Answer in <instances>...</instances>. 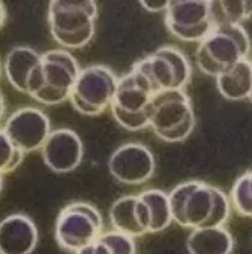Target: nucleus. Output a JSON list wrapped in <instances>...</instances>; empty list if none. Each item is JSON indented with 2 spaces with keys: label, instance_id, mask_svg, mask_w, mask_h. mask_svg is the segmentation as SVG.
Returning <instances> with one entry per match:
<instances>
[{
  "label": "nucleus",
  "instance_id": "nucleus-17",
  "mask_svg": "<svg viewBox=\"0 0 252 254\" xmlns=\"http://www.w3.org/2000/svg\"><path fill=\"white\" fill-rule=\"evenodd\" d=\"M189 254H233L234 238L225 227L196 228L187 238Z\"/></svg>",
  "mask_w": 252,
  "mask_h": 254
},
{
  "label": "nucleus",
  "instance_id": "nucleus-30",
  "mask_svg": "<svg viewBox=\"0 0 252 254\" xmlns=\"http://www.w3.org/2000/svg\"><path fill=\"white\" fill-rule=\"evenodd\" d=\"M0 76H2V65H0Z\"/></svg>",
  "mask_w": 252,
  "mask_h": 254
},
{
  "label": "nucleus",
  "instance_id": "nucleus-11",
  "mask_svg": "<svg viewBox=\"0 0 252 254\" xmlns=\"http://www.w3.org/2000/svg\"><path fill=\"white\" fill-rule=\"evenodd\" d=\"M108 169L114 180L126 186L149 181L155 172V157L143 143H125L108 160Z\"/></svg>",
  "mask_w": 252,
  "mask_h": 254
},
{
  "label": "nucleus",
  "instance_id": "nucleus-3",
  "mask_svg": "<svg viewBox=\"0 0 252 254\" xmlns=\"http://www.w3.org/2000/svg\"><path fill=\"white\" fill-rule=\"evenodd\" d=\"M249 51V35L242 25H222L199 43L195 58L202 73L217 78L246 60Z\"/></svg>",
  "mask_w": 252,
  "mask_h": 254
},
{
  "label": "nucleus",
  "instance_id": "nucleus-9",
  "mask_svg": "<svg viewBox=\"0 0 252 254\" xmlns=\"http://www.w3.org/2000/svg\"><path fill=\"white\" fill-rule=\"evenodd\" d=\"M43 73L44 85L34 99L44 105H58L70 99L81 68L70 52L53 49L43 54Z\"/></svg>",
  "mask_w": 252,
  "mask_h": 254
},
{
  "label": "nucleus",
  "instance_id": "nucleus-5",
  "mask_svg": "<svg viewBox=\"0 0 252 254\" xmlns=\"http://www.w3.org/2000/svg\"><path fill=\"white\" fill-rule=\"evenodd\" d=\"M152 98L153 91L149 82L132 67L117 79L116 95L109 107L114 121L128 131L149 128Z\"/></svg>",
  "mask_w": 252,
  "mask_h": 254
},
{
  "label": "nucleus",
  "instance_id": "nucleus-29",
  "mask_svg": "<svg viewBox=\"0 0 252 254\" xmlns=\"http://www.w3.org/2000/svg\"><path fill=\"white\" fill-rule=\"evenodd\" d=\"M249 101L252 102V91H251V96H249Z\"/></svg>",
  "mask_w": 252,
  "mask_h": 254
},
{
  "label": "nucleus",
  "instance_id": "nucleus-19",
  "mask_svg": "<svg viewBox=\"0 0 252 254\" xmlns=\"http://www.w3.org/2000/svg\"><path fill=\"white\" fill-rule=\"evenodd\" d=\"M140 198L148 205V210L151 215L149 233L163 232V230H166L173 222L167 193H164L163 190H158V189H149V190L142 192Z\"/></svg>",
  "mask_w": 252,
  "mask_h": 254
},
{
  "label": "nucleus",
  "instance_id": "nucleus-31",
  "mask_svg": "<svg viewBox=\"0 0 252 254\" xmlns=\"http://www.w3.org/2000/svg\"><path fill=\"white\" fill-rule=\"evenodd\" d=\"M251 65H252V61H251Z\"/></svg>",
  "mask_w": 252,
  "mask_h": 254
},
{
  "label": "nucleus",
  "instance_id": "nucleus-24",
  "mask_svg": "<svg viewBox=\"0 0 252 254\" xmlns=\"http://www.w3.org/2000/svg\"><path fill=\"white\" fill-rule=\"evenodd\" d=\"M140 5L149 12H166L170 2H167V0H158V2H146V0H142Z\"/></svg>",
  "mask_w": 252,
  "mask_h": 254
},
{
  "label": "nucleus",
  "instance_id": "nucleus-28",
  "mask_svg": "<svg viewBox=\"0 0 252 254\" xmlns=\"http://www.w3.org/2000/svg\"><path fill=\"white\" fill-rule=\"evenodd\" d=\"M2 189H3V180H2V175H0V193H2Z\"/></svg>",
  "mask_w": 252,
  "mask_h": 254
},
{
  "label": "nucleus",
  "instance_id": "nucleus-1",
  "mask_svg": "<svg viewBox=\"0 0 252 254\" xmlns=\"http://www.w3.org/2000/svg\"><path fill=\"white\" fill-rule=\"evenodd\" d=\"M173 222L186 228L223 227L230 218L226 193L208 183L192 180L181 183L169 193Z\"/></svg>",
  "mask_w": 252,
  "mask_h": 254
},
{
  "label": "nucleus",
  "instance_id": "nucleus-4",
  "mask_svg": "<svg viewBox=\"0 0 252 254\" xmlns=\"http://www.w3.org/2000/svg\"><path fill=\"white\" fill-rule=\"evenodd\" d=\"M195 111L184 90L156 93L151 102V129L167 143L186 140L195 129Z\"/></svg>",
  "mask_w": 252,
  "mask_h": 254
},
{
  "label": "nucleus",
  "instance_id": "nucleus-23",
  "mask_svg": "<svg viewBox=\"0 0 252 254\" xmlns=\"http://www.w3.org/2000/svg\"><path fill=\"white\" fill-rule=\"evenodd\" d=\"M99 239L106 245L111 254H135V241L116 230L105 232L99 236Z\"/></svg>",
  "mask_w": 252,
  "mask_h": 254
},
{
  "label": "nucleus",
  "instance_id": "nucleus-18",
  "mask_svg": "<svg viewBox=\"0 0 252 254\" xmlns=\"http://www.w3.org/2000/svg\"><path fill=\"white\" fill-rule=\"evenodd\" d=\"M219 93L228 101L249 99L252 91V65L246 58L237 63L230 70L216 78Z\"/></svg>",
  "mask_w": 252,
  "mask_h": 254
},
{
  "label": "nucleus",
  "instance_id": "nucleus-7",
  "mask_svg": "<svg viewBox=\"0 0 252 254\" xmlns=\"http://www.w3.org/2000/svg\"><path fill=\"white\" fill-rule=\"evenodd\" d=\"M132 67L149 82L153 95L167 90H184L192 76L189 58L173 46L158 48Z\"/></svg>",
  "mask_w": 252,
  "mask_h": 254
},
{
  "label": "nucleus",
  "instance_id": "nucleus-6",
  "mask_svg": "<svg viewBox=\"0 0 252 254\" xmlns=\"http://www.w3.org/2000/svg\"><path fill=\"white\" fill-rule=\"evenodd\" d=\"M103 230V219L95 205L76 201L65 205L55 222V241L68 253H76L99 239Z\"/></svg>",
  "mask_w": 252,
  "mask_h": 254
},
{
  "label": "nucleus",
  "instance_id": "nucleus-2",
  "mask_svg": "<svg viewBox=\"0 0 252 254\" xmlns=\"http://www.w3.org/2000/svg\"><path fill=\"white\" fill-rule=\"evenodd\" d=\"M53 40L64 49H81L96 32L98 3L93 0H53L48 11Z\"/></svg>",
  "mask_w": 252,
  "mask_h": 254
},
{
  "label": "nucleus",
  "instance_id": "nucleus-16",
  "mask_svg": "<svg viewBox=\"0 0 252 254\" xmlns=\"http://www.w3.org/2000/svg\"><path fill=\"white\" fill-rule=\"evenodd\" d=\"M38 245V228L23 213H14L0 222V254H31Z\"/></svg>",
  "mask_w": 252,
  "mask_h": 254
},
{
  "label": "nucleus",
  "instance_id": "nucleus-12",
  "mask_svg": "<svg viewBox=\"0 0 252 254\" xmlns=\"http://www.w3.org/2000/svg\"><path fill=\"white\" fill-rule=\"evenodd\" d=\"M3 131L23 154L41 149L52 132L49 118L34 107H25L12 113Z\"/></svg>",
  "mask_w": 252,
  "mask_h": 254
},
{
  "label": "nucleus",
  "instance_id": "nucleus-22",
  "mask_svg": "<svg viewBox=\"0 0 252 254\" xmlns=\"http://www.w3.org/2000/svg\"><path fill=\"white\" fill-rule=\"evenodd\" d=\"M23 157L25 154L9 140L3 129H0V175L15 171L21 165Z\"/></svg>",
  "mask_w": 252,
  "mask_h": 254
},
{
  "label": "nucleus",
  "instance_id": "nucleus-10",
  "mask_svg": "<svg viewBox=\"0 0 252 254\" xmlns=\"http://www.w3.org/2000/svg\"><path fill=\"white\" fill-rule=\"evenodd\" d=\"M164 14L166 28L181 41L201 43L214 29L207 0H176Z\"/></svg>",
  "mask_w": 252,
  "mask_h": 254
},
{
  "label": "nucleus",
  "instance_id": "nucleus-8",
  "mask_svg": "<svg viewBox=\"0 0 252 254\" xmlns=\"http://www.w3.org/2000/svg\"><path fill=\"white\" fill-rule=\"evenodd\" d=\"M117 79L111 68L102 64L82 68L70 95L73 108L84 116H99L111 107Z\"/></svg>",
  "mask_w": 252,
  "mask_h": 254
},
{
  "label": "nucleus",
  "instance_id": "nucleus-26",
  "mask_svg": "<svg viewBox=\"0 0 252 254\" xmlns=\"http://www.w3.org/2000/svg\"><path fill=\"white\" fill-rule=\"evenodd\" d=\"M75 254H96V253H95V250H93V244H91V245H88V247H85V248L76 251Z\"/></svg>",
  "mask_w": 252,
  "mask_h": 254
},
{
  "label": "nucleus",
  "instance_id": "nucleus-25",
  "mask_svg": "<svg viewBox=\"0 0 252 254\" xmlns=\"http://www.w3.org/2000/svg\"><path fill=\"white\" fill-rule=\"evenodd\" d=\"M5 21H6V8L2 2H0V29L3 28Z\"/></svg>",
  "mask_w": 252,
  "mask_h": 254
},
{
  "label": "nucleus",
  "instance_id": "nucleus-15",
  "mask_svg": "<svg viewBox=\"0 0 252 254\" xmlns=\"http://www.w3.org/2000/svg\"><path fill=\"white\" fill-rule=\"evenodd\" d=\"M112 228L132 239L149 235L151 215L140 195H126L119 198L109 209Z\"/></svg>",
  "mask_w": 252,
  "mask_h": 254
},
{
  "label": "nucleus",
  "instance_id": "nucleus-21",
  "mask_svg": "<svg viewBox=\"0 0 252 254\" xmlns=\"http://www.w3.org/2000/svg\"><path fill=\"white\" fill-rule=\"evenodd\" d=\"M231 202L240 216L252 218V171L236 181L231 190Z\"/></svg>",
  "mask_w": 252,
  "mask_h": 254
},
{
  "label": "nucleus",
  "instance_id": "nucleus-27",
  "mask_svg": "<svg viewBox=\"0 0 252 254\" xmlns=\"http://www.w3.org/2000/svg\"><path fill=\"white\" fill-rule=\"evenodd\" d=\"M3 116H5V99H3L2 93H0V122H2Z\"/></svg>",
  "mask_w": 252,
  "mask_h": 254
},
{
  "label": "nucleus",
  "instance_id": "nucleus-14",
  "mask_svg": "<svg viewBox=\"0 0 252 254\" xmlns=\"http://www.w3.org/2000/svg\"><path fill=\"white\" fill-rule=\"evenodd\" d=\"M41 155L50 171L55 174H68L81 165L84 145L75 131L61 128L49 134L41 148Z\"/></svg>",
  "mask_w": 252,
  "mask_h": 254
},
{
  "label": "nucleus",
  "instance_id": "nucleus-20",
  "mask_svg": "<svg viewBox=\"0 0 252 254\" xmlns=\"http://www.w3.org/2000/svg\"><path fill=\"white\" fill-rule=\"evenodd\" d=\"M210 14L213 25H242L252 17V0H237V2H210Z\"/></svg>",
  "mask_w": 252,
  "mask_h": 254
},
{
  "label": "nucleus",
  "instance_id": "nucleus-13",
  "mask_svg": "<svg viewBox=\"0 0 252 254\" xmlns=\"http://www.w3.org/2000/svg\"><path fill=\"white\" fill-rule=\"evenodd\" d=\"M5 75L17 91L34 98L44 85L43 55L28 46L12 48L5 60Z\"/></svg>",
  "mask_w": 252,
  "mask_h": 254
}]
</instances>
